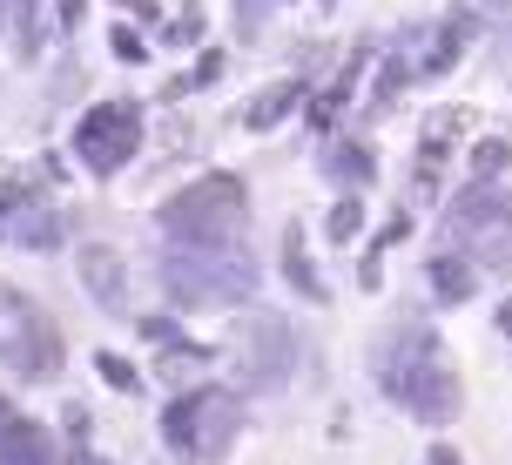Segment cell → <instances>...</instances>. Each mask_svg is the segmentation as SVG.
Listing matches in <instances>:
<instances>
[{
    "instance_id": "obj_19",
    "label": "cell",
    "mask_w": 512,
    "mask_h": 465,
    "mask_svg": "<svg viewBox=\"0 0 512 465\" xmlns=\"http://www.w3.org/2000/svg\"><path fill=\"white\" fill-rule=\"evenodd\" d=\"M351 230H358V209L344 203V209H337V216H331V236H351Z\"/></svg>"
},
{
    "instance_id": "obj_9",
    "label": "cell",
    "mask_w": 512,
    "mask_h": 465,
    "mask_svg": "<svg viewBox=\"0 0 512 465\" xmlns=\"http://www.w3.org/2000/svg\"><path fill=\"white\" fill-rule=\"evenodd\" d=\"M0 465H61V459H54V439L34 418L0 412Z\"/></svg>"
},
{
    "instance_id": "obj_2",
    "label": "cell",
    "mask_w": 512,
    "mask_h": 465,
    "mask_svg": "<svg viewBox=\"0 0 512 465\" xmlns=\"http://www.w3.org/2000/svg\"><path fill=\"white\" fill-rule=\"evenodd\" d=\"M243 216H250V196H243V182L236 176H203L176 189L169 203H162V230L176 236L182 250H230L236 236H243Z\"/></svg>"
},
{
    "instance_id": "obj_1",
    "label": "cell",
    "mask_w": 512,
    "mask_h": 465,
    "mask_svg": "<svg viewBox=\"0 0 512 465\" xmlns=\"http://www.w3.org/2000/svg\"><path fill=\"white\" fill-rule=\"evenodd\" d=\"M378 385L391 391L411 418H425V425H445V418L459 412V371H452V358H445V344H438L432 331H418V324L384 337Z\"/></svg>"
},
{
    "instance_id": "obj_16",
    "label": "cell",
    "mask_w": 512,
    "mask_h": 465,
    "mask_svg": "<svg viewBox=\"0 0 512 465\" xmlns=\"http://www.w3.org/2000/svg\"><path fill=\"white\" fill-rule=\"evenodd\" d=\"M358 155H364V149H337V176H344V182H358V176H364Z\"/></svg>"
},
{
    "instance_id": "obj_6",
    "label": "cell",
    "mask_w": 512,
    "mask_h": 465,
    "mask_svg": "<svg viewBox=\"0 0 512 465\" xmlns=\"http://www.w3.org/2000/svg\"><path fill=\"white\" fill-rule=\"evenodd\" d=\"M135 142H142V108L135 102H102L81 115L75 129V155L95 169V176H115L128 155H135Z\"/></svg>"
},
{
    "instance_id": "obj_13",
    "label": "cell",
    "mask_w": 512,
    "mask_h": 465,
    "mask_svg": "<svg viewBox=\"0 0 512 465\" xmlns=\"http://www.w3.org/2000/svg\"><path fill=\"white\" fill-rule=\"evenodd\" d=\"M283 270H290V284L304 290V297H324V284L310 277V263H304V236H297V230L283 236Z\"/></svg>"
},
{
    "instance_id": "obj_3",
    "label": "cell",
    "mask_w": 512,
    "mask_h": 465,
    "mask_svg": "<svg viewBox=\"0 0 512 465\" xmlns=\"http://www.w3.org/2000/svg\"><path fill=\"white\" fill-rule=\"evenodd\" d=\"M445 243H452V257H465L479 277H506L512 270V196L472 182L459 203L445 209Z\"/></svg>"
},
{
    "instance_id": "obj_5",
    "label": "cell",
    "mask_w": 512,
    "mask_h": 465,
    "mask_svg": "<svg viewBox=\"0 0 512 465\" xmlns=\"http://www.w3.org/2000/svg\"><path fill=\"white\" fill-rule=\"evenodd\" d=\"M162 284L176 290L182 304H236V297H250L256 290V263L243 250H169L162 257Z\"/></svg>"
},
{
    "instance_id": "obj_10",
    "label": "cell",
    "mask_w": 512,
    "mask_h": 465,
    "mask_svg": "<svg viewBox=\"0 0 512 465\" xmlns=\"http://www.w3.org/2000/svg\"><path fill=\"white\" fill-rule=\"evenodd\" d=\"M81 284L95 290L102 304H122V257L102 250V243H95V250H81Z\"/></svg>"
},
{
    "instance_id": "obj_4",
    "label": "cell",
    "mask_w": 512,
    "mask_h": 465,
    "mask_svg": "<svg viewBox=\"0 0 512 465\" xmlns=\"http://www.w3.org/2000/svg\"><path fill=\"white\" fill-rule=\"evenodd\" d=\"M236 432H243V405H236L230 391H216V385L176 398V405H169V418H162L169 452H176V459H189V465H216L236 445Z\"/></svg>"
},
{
    "instance_id": "obj_12",
    "label": "cell",
    "mask_w": 512,
    "mask_h": 465,
    "mask_svg": "<svg viewBox=\"0 0 512 465\" xmlns=\"http://www.w3.org/2000/svg\"><path fill=\"white\" fill-rule=\"evenodd\" d=\"M472 284H479V270H472L465 257H452V250H445V257H432V290L445 297V304L472 297Z\"/></svg>"
},
{
    "instance_id": "obj_7",
    "label": "cell",
    "mask_w": 512,
    "mask_h": 465,
    "mask_svg": "<svg viewBox=\"0 0 512 465\" xmlns=\"http://www.w3.org/2000/svg\"><path fill=\"white\" fill-rule=\"evenodd\" d=\"M0 351H7V364L14 371H27V378H54L61 371V337H54V324L41 317L34 304H21V297H0Z\"/></svg>"
},
{
    "instance_id": "obj_15",
    "label": "cell",
    "mask_w": 512,
    "mask_h": 465,
    "mask_svg": "<svg viewBox=\"0 0 512 465\" xmlns=\"http://www.w3.org/2000/svg\"><path fill=\"white\" fill-rule=\"evenodd\" d=\"M263 14H270V0H236V21H243V34H256V27H263Z\"/></svg>"
},
{
    "instance_id": "obj_17",
    "label": "cell",
    "mask_w": 512,
    "mask_h": 465,
    "mask_svg": "<svg viewBox=\"0 0 512 465\" xmlns=\"http://www.w3.org/2000/svg\"><path fill=\"white\" fill-rule=\"evenodd\" d=\"M102 378H108V385H122V391H128V385H135V371H128V364H122V358H102Z\"/></svg>"
},
{
    "instance_id": "obj_8",
    "label": "cell",
    "mask_w": 512,
    "mask_h": 465,
    "mask_svg": "<svg viewBox=\"0 0 512 465\" xmlns=\"http://www.w3.org/2000/svg\"><path fill=\"white\" fill-rule=\"evenodd\" d=\"M243 371L256 385H283L290 378V331L277 317H250L243 324Z\"/></svg>"
},
{
    "instance_id": "obj_18",
    "label": "cell",
    "mask_w": 512,
    "mask_h": 465,
    "mask_svg": "<svg viewBox=\"0 0 512 465\" xmlns=\"http://www.w3.org/2000/svg\"><path fill=\"white\" fill-rule=\"evenodd\" d=\"M27 7H34V0H0V27H21Z\"/></svg>"
},
{
    "instance_id": "obj_11",
    "label": "cell",
    "mask_w": 512,
    "mask_h": 465,
    "mask_svg": "<svg viewBox=\"0 0 512 465\" xmlns=\"http://www.w3.org/2000/svg\"><path fill=\"white\" fill-rule=\"evenodd\" d=\"M0 236H14V243H54L61 236V216L41 203H27V216H0Z\"/></svg>"
},
{
    "instance_id": "obj_14",
    "label": "cell",
    "mask_w": 512,
    "mask_h": 465,
    "mask_svg": "<svg viewBox=\"0 0 512 465\" xmlns=\"http://www.w3.org/2000/svg\"><path fill=\"white\" fill-rule=\"evenodd\" d=\"M290 102H297V88H270V95H263V102L250 108V122H256V129H270V122H277V115H283Z\"/></svg>"
}]
</instances>
